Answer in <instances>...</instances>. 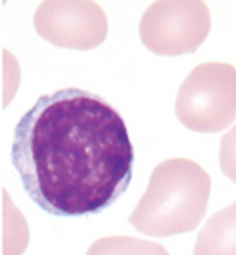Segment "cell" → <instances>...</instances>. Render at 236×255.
<instances>
[{
  "label": "cell",
  "instance_id": "cell-1",
  "mask_svg": "<svg viewBox=\"0 0 236 255\" xmlns=\"http://www.w3.org/2000/svg\"><path fill=\"white\" fill-rule=\"evenodd\" d=\"M10 159L31 201L62 218L108 209L133 175L123 119L79 88L38 98L15 125Z\"/></svg>",
  "mask_w": 236,
  "mask_h": 255
},
{
  "label": "cell",
  "instance_id": "cell-2",
  "mask_svg": "<svg viewBox=\"0 0 236 255\" xmlns=\"http://www.w3.org/2000/svg\"><path fill=\"white\" fill-rule=\"evenodd\" d=\"M211 197V175L187 158L161 161L152 170L147 188L130 225L149 237L190 233L204 219Z\"/></svg>",
  "mask_w": 236,
  "mask_h": 255
},
{
  "label": "cell",
  "instance_id": "cell-3",
  "mask_svg": "<svg viewBox=\"0 0 236 255\" xmlns=\"http://www.w3.org/2000/svg\"><path fill=\"white\" fill-rule=\"evenodd\" d=\"M178 120L187 128L214 134L236 119V67L204 62L185 77L175 101Z\"/></svg>",
  "mask_w": 236,
  "mask_h": 255
},
{
  "label": "cell",
  "instance_id": "cell-4",
  "mask_svg": "<svg viewBox=\"0 0 236 255\" xmlns=\"http://www.w3.org/2000/svg\"><path fill=\"white\" fill-rule=\"evenodd\" d=\"M211 31V10L200 0H159L145 9L139 24L140 40L152 53L197 52Z\"/></svg>",
  "mask_w": 236,
  "mask_h": 255
},
{
  "label": "cell",
  "instance_id": "cell-5",
  "mask_svg": "<svg viewBox=\"0 0 236 255\" xmlns=\"http://www.w3.org/2000/svg\"><path fill=\"white\" fill-rule=\"evenodd\" d=\"M34 27L43 40L62 48L91 50L106 40L108 19L96 2H41L34 12Z\"/></svg>",
  "mask_w": 236,
  "mask_h": 255
},
{
  "label": "cell",
  "instance_id": "cell-6",
  "mask_svg": "<svg viewBox=\"0 0 236 255\" xmlns=\"http://www.w3.org/2000/svg\"><path fill=\"white\" fill-rule=\"evenodd\" d=\"M194 255H236V201L207 219L199 231Z\"/></svg>",
  "mask_w": 236,
  "mask_h": 255
},
{
  "label": "cell",
  "instance_id": "cell-7",
  "mask_svg": "<svg viewBox=\"0 0 236 255\" xmlns=\"http://www.w3.org/2000/svg\"><path fill=\"white\" fill-rule=\"evenodd\" d=\"M86 255H170V252L156 242L115 235L96 240Z\"/></svg>",
  "mask_w": 236,
  "mask_h": 255
},
{
  "label": "cell",
  "instance_id": "cell-8",
  "mask_svg": "<svg viewBox=\"0 0 236 255\" xmlns=\"http://www.w3.org/2000/svg\"><path fill=\"white\" fill-rule=\"evenodd\" d=\"M219 164L223 173L236 183V124L221 139L219 147Z\"/></svg>",
  "mask_w": 236,
  "mask_h": 255
}]
</instances>
